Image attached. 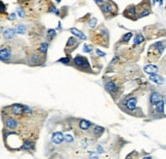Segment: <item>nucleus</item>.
<instances>
[{"mask_svg": "<svg viewBox=\"0 0 166 159\" xmlns=\"http://www.w3.org/2000/svg\"><path fill=\"white\" fill-rule=\"evenodd\" d=\"M74 63H75V65L79 68H82V69H89V65H88L87 60L81 56H78L75 58Z\"/></svg>", "mask_w": 166, "mask_h": 159, "instance_id": "obj_1", "label": "nucleus"}, {"mask_svg": "<svg viewBox=\"0 0 166 159\" xmlns=\"http://www.w3.org/2000/svg\"><path fill=\"white\" fill-rule=\"evenodd\" d=\"M113 6H115L114 3L111 2V1H108L107 3H102L101 4V8H102V11H103L104 14H110L113 11Z\"/></svg>", "mask_w": 166, "mask_h": 159, "instance_id": "obj_2", "label": "nucleus"}, {"mask_svg": "<svg viewBox=\"0 0 166 159\" xmlns=\"http://www.w3.org/2000/svg\"><path fill=\"white\" fill-rule=\"evenodd\" d=\"M11 112L14 113V115H21L25 112V106H22L20 104H14L11 106Z\"/></svg>", "mask_w": 166, "mask_h": 159, "instance_id": "obj_3", "label": "nucleus"}, {"mask_svg": "<svg viewBox=\"0 0 166 159\" xmlns=\"http://www.w3.org/2000/svg\"><path fill=\"white\" fill-rule=\"evenodd\" d=\"M63 140H65V137L63 136V134H62V132H54V134H52V137H51L52 143L56 144V145L61 144L62 142H63Z\"/></svg>", "mask_w": 166, "mask_h": 159, "instance_id": "obj_4", "label": "nucleus"}, {"mask_svg": "<svg viewBox=\"0 0 166 159\" xmlns=\"http://www.w3.org/2000/svg\"><path fill=\"white\" fill-rule=\"evenodd\" d=\"M5 125L8 128H10V129H14V128L18 127V121L14 118L8 117V118H6V120H5Z\"/></svg>", "mask_w": 166, "mask_h": 159, "instance_id": "obj_5", "label": "nucleus"}, {"mask_svg": "<svg viewBox=\"0 0 166 159\" xmlns=\"http://www.w3.org/2000/svg\"><path fill=\"white\" fill-rule=\"evenodd\" d=\"M10 56H11V52L8 48H2V50H1V52H0V58H1V61L5 62V61L9 60Z\"/></svg>", "mask_w": 166, "mask_h": 159, "instance_id": "obj_6", "label": "nucleus"}, {"mask_svg": "<svg viewBox=\"0 0 166 159\" xmlns=\"http://www.w3.org/2000/svg\"><path fill=\"white\" fill-rule=\"evenodd\" d=\"M160 100H162V96H160V94H158V92H153V94H151L150 102L152 105H156Z\"/></svg>", "mask_w": 166, "mask_h": 159, "instance_id": "obj_7", "label": "nucleus"}, {"mask_svg": "<svg viewBox=\"0 0 166 159\" xmlns=\"http://www.w3.org/2000/svg\"><path fill=\"white\" fill-rule=\"evenodd\" d=\"M144 71L146 73H148V74H155V73L158 72V68L155 65H147L145 66Z\"/></svg>", "mask_w": 166, "mask_h": 159, "instance_id": "obj_8", "label": "nucleus"}, {"mask_svg": "<svg viewBox=\"0 0 166 159\" xmlns=\"http://www.w3.org/2000/svg\"><path fill=\"white\" fill-rule=\"evenodd\" d=\"M70 32H71L73 35L76 36V37L82 39V40H85V39H86V36L84 35V34H83L81 31H79L78 29H76V28H71V29H70Z\"/></svg>", "mask_w": 166, "mask_h": 159, "instance_id": "obj_9", "label": "nucleus"}, {"mask_svg": "<svg viewBox=\"0 0 166 159\" xmlns=\"http://www.w3.org/2000/svg\"><path fill=\"white\" fill-rule=\"evenodd\" d=\"M150 80L153 81V82L157 83V84H162V83L164 82L163 77H161L160 75H157L156 73H155V74H151Z\"/></svg>", "mask_w": 166, "mask_h": 159, "instance_id": "obj_10", "label": "nucleus"}, {"mask_svg": "<svg viewBox=\"0 0 166 159\" xmlns=\"http://www.w3.org/2000/svg\"><path fill=\"white\" fill-rule=\"evenodd\" d=\"M16 29L8 28V29H6L4 31V33H3V36H4V38H6V39H11L14 36V34H16Z\"/></svg>", "mask_w": 166, "mask_h": 159, "instance_id": "obj_11", "label": "nucleus"}, {"mask_svg": "<svg viewBox=\"0 0 166 159\" xmlns=\"http://www.w3.org/2000/svg\"><path fill=\"white\" fill-rule=\"evenodd\" d=\"M137 99H134V98H131V99H129L127 102H126V107L128 108L129 110H134L135 107H137Z\"/></svg>", "mask_w": 166, "mask_h": 159, "instance_id": "obj_12", "label": "nucleus"}, {"mask_svg": "<svg viewBox=\"0 0 166 159\" xmlns=\"http://www.w3.org/2000/svg\"><path fill=\"white\" fill-rule=\"evenodd\" d=\"M126 11H128V16L126 17H129V18H134L135 16H137V7L134 6V5H131V6H129L127 9H126Z\"/></svg>", "mask_w": 166, "mask_h": 159, "instance_id": "obj_13", "label": "nucleus"}, {"mask_svg": "<svg viewBox=\"0 0 166 159\" xmlns=\"http://www.w3.org/2000/svg\"><path fill=\"white\" fill-rule=\"evenodd\" d=\"M106 89H107V92H115L117 90V85L115 84L114 82H108L107 84H106Z\"/></svg>", "mask_w": 166, "mask_h": 159, "instance_id": "obj_14", "label": "nucleus"}, {"mask_svg": "<svg viewBox=\"0 0 166 159\" xmlns=\"http://www.w3.org/2000/svg\"><path fill=\"white\" fill-rule=\"evenodd\" d=\"M155 107H156V111H157L158 113H163V111H164V101L163 100H160V101L155 105Z\"/></svg>", "mask_w": 166, "mask_h": 159, "instance_id": "obj_15", "label": "nucleus"}, {"mask_svg": "<svg viewBox=\"0 0 166 159\" xmlns=\"http://www.w3.org/2000/svg\"><path fill=\"white\" fill-rule=\"evenodd\" d=\"M29 61H30V64L31 65H38V64H40V58H39L37 54H34V56H30V59H29Z\"/></svg>", "mask_w": 166, "mask_h": 159, "instance_id": "obj_16", "label": "nucleus"}, {"mask_svg": "<svg viewBox=\"0 0 166 159\" xmlns=\"http://www.w3.org/2000/svg\"><path fill=\"white\" fill-rule=\"evenodd\" d=\"M145 40V37L141 34H137V36H135V38H134V44L135 45H139L141 44L143 41Z\"/></svg>", "mask_w": 166, "mask_h": 159, "instance_id": "obj_17", "label": "nucleus"}, {"mask_svg": "<svg viewBox=\"0 0 166 159\" xmlns=\"http://www.w3.org/2000/svg\"><path fill=\"white\" fill-rule=\"evenodd\" d=\"M14 29H16V32L18 34H24L26 32V30H27L25 25H18Z\"/></svg>", "mask_w": 166, "mask_h": 159, "instance_id": "obj_18", "label": "nucleus"}, {"mask_svg": "<svg viewBox=\"0 0 166 159\" xmlns=\"http://www.w3.org/2000/svg\"><path fill=\"white\" fill-rule=\"evenodd\" d=\"M90 126V122H88V121L86 120H81L80 121V128L81 129H87V128H89Z\"/></svg>", "mask_w": 166, "mask_h": 159, "instance_id": "obj_19", "label": "nucleus"}, {"mask_svg": "<svg viewBox=\"0 0 166 159\" xmlns=\"http://www.w3.org/2000/svg\"><path fill=\"white\" fill-rule=\"evenodd\" d=\"M32 148H33V144L29 141H26L25 143H24V145L22 146L23 150H30V149H32Z\"/></svg>", "mask_w": 166, "mask_h": 159, "instance_id": "obj_20", "label": "nucleus"}, {"mask_svg": "<svg viewBox=\"0 0 166 159\" xmlns=\"http://www.w3.org/2000/svg\"><path fill=\"white\" fill-rule=\"evenodd\" d=\"M47 48H48V44L47 43H42V44L40 45V47H39V50H40L42 54H45L46 52V50H47Z\"/></svg>", "mask_w": 166, "mask_h": 159, "instance_id": "obj_21", "label": "nucleus"}, {"mask_svg": "<svg viewBox=\"0 0 166 159\" xmlns=\"http://www.w3.org/2000/svg\"><path fill=\"white\" fill-rule=\"evenodd\" d=\"M103 132H104L103 127H101V126H95V127H94V134H97V136H101Z\"/></svg>", "mask_w": 166, "mask_h": 159, "instance_id": "obj_22", "label": "nucleus"}, {"mask_svg": "<svg viewBox=\"0 0 166 159\" xmlns=\"http://www.w3.org/2000/svg\"><path fill=\"white\" fill-rule=\"evenodd\" d=\"M56 30H54V29H49L48 31H47V37L49 39H51V38H54V36H56Z\"/></svg>", "mask_w": 166, "mask_h": 159, "instance_id": "obj_23", "label": "nucleus"}, {"mask_svg": "<svg viewBox=\"0 0 166 159\" xmlns=\"http://www.w3.org/2000/svg\"><path fill=\"white\" fill-rule=\"evenodd\" d=\"M131 36H132V34L131 33H127L124 35V37L122 38L121 41H123V42H127V41H129V39L131 38Z\"/></svg>", "mask_w": 166, "mask_h": 159, "instance_id": "obj_24", "label": "nucleus"}, {"mask_svg": "<svg viewBox=\"0 0 166 159\" xmlns=\"http://www.w3.org/2000/svg\"><path fill=\"white\" fill-rule=\"evenodd\" d=\"M97 19H91V20H90V22H89V24H88V25H89V27L90 28H94L95 27V25H97Z\"/></svg>", "mask_w": 166, "mask_h": 159, "instance_id": "obj_25", "label": "nucleus"}, {"mask_svg": "<svg viewBox=\"0 0 166 159\" xmlns=\"http://www.w3.org/2000/svg\"><path fill=\"white\" fill-rule=\"evenodd\" d=\"M83 50H84V52H90L92 50V47L90 46V45L85 44L84 46H83Z\"/></svg>", "mask_w": 166, "mask_h": 159, "instance_id": "obj_26", "label": "nucleus"}, {"mask_svg": "<svg viewBox=\"0 0 166 159\" xmlns=\"http://www.w3.org/2000/svg\"><path fill=\"white\" fill-rule=\"evenodd\" d=\"M65 141H67L68 143H71V142H73V137L71 136V134H66Z\"/></svg>", "mask_w": 166, "mask_h": 159, "instance_id": "obj_27", "label": "nucleus"}, {"mask_svg": "<svg viewBox=\"0 0 166 159\" xmlns=\"http://www.w3.org/2000/svg\"><path fill=\"white\" fill-rule=\"evenodd\" d=\"M18 14H19V17L23 18V17L25 16V12H24V9L21 8V7H19V8H18Z\"/></svg>", "mask_w": 166, "mask_h": 159, "instance_id": "obj_28", "label": "nucleus"}, {"mask_svg": "<svg viewBox=\"0 0 166 159\" xmlns=\"http://www.w3.org/2000/svg\"><path fill=\"white\" fill-rule=\"evenodd\" d=\"M58 62H61V63H64V64H69L70 63V59L69 58H64V59H61Z\"/></svg>", "mask_w": 166, "mask_h": 159, "instance_id": "obj_29", "label": "nucleus"}, {"mask_svg": "<svg viewBox=\"0 0 166 159\" xmlns=\"http://www.w3.org/2000/svg\"><path fill=\"white\" fill-rule=\"evenodd\" d=\"M5 11H6V6L4 5V3L1 2V12H2V14H4Z\"/></svg>", "mask_w": 166, "mask_h": 159, "instance_id": "obj_30", "label": "nucleus"}, {"mask_svg": "<svg viewBox=\"0 0 166 159\" xmlns=\"http://www.w3.org/2000/svg\"><path fill=\"white\" fill-rule=\"evenodd\" d=\"M14 19H16V14H14V12H12V14H9L8 20H14Z\"/></svg>", "mask_w": 166, "mask_h": 159, "instance_id": "obj_31", "label": "nucleus"}, {"mask_svg": "<svg viewBox=\"0 0 166 159\" xmlns=\"http://www.w3.org/2000/svg\"><path fill=\"white\" fill-rule=\"evenodd\" d=\"M97 54H99V56H105V52H101V50H97Z\"/></svg>", "mask_w": 166, "mask_h": 159, "instance_id": "obj_32", "label": "nucleus"}, {"mask_svg": "<svg viewBox=\"0 0 166 159\" xmlns=\"http://www.w3.org/2000/svg\"><path fill=\"white\" fill-rule=\"evenodd\" d=\"M25 112L26 113H31V109L29 107H25Z\"/></svg>", "mask_w": 166, "mask_h": 159, "instance_id": "obj_33", "label": "nucleus"}, {"mask_svg": "<svg viewBox=\"0 0 166 159\" xmlns=\"http://www.w3.org/2000/svg\"><path fill=\"white\" fill-rule=\"evenodd\" d=\"M94 1H95V2H97V4H99V5H101L102 3L104 2V0H94Z\"/></svg>", "mask_w": 166, "mask_h": 159, "instance_id": "obj_34", "label": "nucleus"}, {"mask_svg": "<svg viewBox=\"0 0 166 159\" xmlns=\"http://www.w3.org/2000/svg\"><path fill=\"white\" fill-rule=\"evenodd\" d=\"M97 150H99V153L103 152V148H102L101 146H99V147H97Z\"/></svg>", "mask_w": 166, "mask_h": 159, "instance_id": "obj_35", "label": "nucleus"}, {"mask_svg": "<svg viewBox=\"0 0 166 159\" xmlns=\"http://www.w3.org/2000/svg\"><path fill=\"white\" fill-rule=\"evenodd\" d=\"M159 3H160V5L163 4V0H159Z\"/></svg>", "mask_w": 166, "mask_h": 159, "instance_id": "obj_36", "label": "nucleus"}, {"mask_svg": "<svg viewBox=\"0 0 166 159\" xmlns=\"http://www.w3.org/2000/svg\"><path fill=\"white\" fill-rule=\"evenodd\" d=\"M157 1H159V0H153V4H155V3L157 2Z\"/></svg>", "mask_w": 166, "mask_h": 159, "instance_id": "obj_37", "label": "nucleus"}, {"mask_svg": "<svg viewBox=\"0 0 166 159\" xmlns=\"http://www.w3.org/2000/svg\"><path fill=\"white\" fill-rule=\"evenodd\" d=\"M56 2H61V0H56Z\"/></svg>", "mask_w": 166, "mask_h": 159, "instance_id": "obj_38", "label": "nucleus"}]
</instances>
